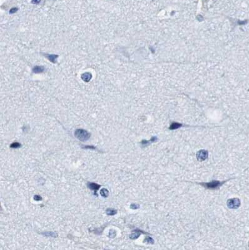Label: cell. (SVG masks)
<instances>
[{
    "label": "cell",
    "mask_w": 249,
    "mask_h": 250,
    "mask_svg": "<svg viewBox=\"0 0 249 250\" xmlns=\"http://www.w3.org/2000/svg\"><path fill=\"white\" fill-rule=\"evenodd\" d=\"M74 135L78 140H80V141H82V142L86 141L90 137V134L87 131L82 129H76V131H74Z\"/></svg>",
    "instance_id": "obj_1"
},
{
    "label": "cell",
    "mask_w": 249,
    "mask_h": 250,
    "mask_svg": "<svg viewBox=\"0 0 249 250\" xmlns=\"http://www.w3.org/2000/svg\"><path fill=\"white\" fill-rule=\"evenodd\" d=\"M226 181H223V182H220V181H213L210 182V183H200L198 184L207 189H217L220 186H222Z\"/></svg>",
    "instance_id": "obj_2"
},
{
    "label": "cell",
    "mask_w": 249,
    "mask_h": 250,
    "mask_svg": "<svg viewBox=\"0 0 249 250\" xmlns=\"http://www.w3.org/2000/svg\"><path fill=\"white\" fill-rule=\"evenodd\" d=\"M227 206L231 209H237L240 206V201L238 198L230 199L227 201Z\"/></svg>",
    "instance_id": "obj_3"
},
{
    "label": "cell",
    "mask_w": 249,
    "mask_h": 250,
    "mask_svg": "<svg viewBox=\"0 0 249 250\" xmlns=\"http://www.w3.org/2000/svg\"><path fill=\"white\" fill-rule=\"evenodd\" d=\"M197 159L200 161H205V159H207L208 155V153L207 151L205 150H200L197 153Z\"/></svg>",
    "instance_id": "obj_4"
},
{
    "label": "cell",
    "mask_w": 249,
    "mask_h": 250,
    "mask_svg": "<svg viewBox=\"0 0 249 250\" xmlns=\"http://www.w3.org/2000/svg\"><path fill=\"white\" fill-rule=\"evenodd\" d=\"M141 233L143 234H149L148 233H146V232H143L141 230H136L133 231V233H132L130 235V238L132 239H137L139 237Z\"/></svg>",
    "instance_id": "obj_5"
},
{
    "label": "cell",
    "mask_w": 249,
    "mask_h": 250,
    "mask_svg": "<svg viewBox=\"0 0 249 250\" xmlns=\"http://www.w3.org/2000/svg\"><path fill=\"white\" fill-rule=\"evenodd\" d=\"M87 186H88V188L90 189L91 190H94V191H95V195L97 196V190H98L100 188V187H101L100 185L98 184H97V183L88 182V183H87Z\"/></svg>",
    "instance_id": "obj_6"
},
{
    "label": "cell",
    "mask_w": 249,
    "mask_h": 250,
    "mask_svg": "<svg viewBox=\"0 0 249 250\" xmlns=\"http://www.w3.org/2000/svg\"><path fill=\"white\" fill-rule=\"evenodd\" d=\"M44 55L46 57H47V58L52 63H56V60H57V58L58 57V55H49L45 53Z\"/></svg>",
    "instance_id": "obj_7"
},
{
    "label": "cell",
    "mask_w": 249,
    "mask_h": 250,
    "mask_svg": "<svg viewBox=\"0 0 249 250\" xmlns=\"http://www.w3.org/2000/svg\"><path fill=\"white\" fill-rule=\"evenodd\" d=\"M92 78V75L90 73L86 72V73H83L82 75V79L85 82H88Z\"/></svg>",
    "instance_id": "obj_8"
},
{
    "label": "cell",
    "mask_w": 249,
    "mask_h": 250,
    "mask_svg": "<svg viewBox=\"0 0 249 250\" xmlns=\"http://www.w3.org/2000/svg\"><path fill=\"white\" fill-rule=\"evenodd\" d=\"M45 70V68L41 66H36L33 68V71L35 73H40L43 72Z\"/></svg>",
    "instance_id": "obj_9"
},
{
    "label": "cell",
    "mask_w": 249,
    "mask_h": 250,
    "mask_svg": "<svg viewBox=\"0 0 249 250\" xmlns=\"http://www.w3.org/2000/svg\"><path fill=\"white\" fill-rule=\"evenodd\" d=\"M41 234H43V236H48V237H57L58 236V234L55 233V232L53 231H47V232H44V233H42Z\"/></svg>",
    "instance_id": "obj_10"
},
{
    "label": "cell",
    "mask_w": 249,
    "mask_h": 250,
    "mask_svg": "<svg viewBox=\"0 0 249 250\" xmlns=\"http://www.w3.org/2000/svg\"><path fill=\"white\" fill-rule=\"evenodd\" d=\"M106 213L108 216H114L117 213V210L113 208H108L106 210Z\"/></svg>",
    "instance_id": "obj_11"
},
{
    "label": "cell",
    "mask_w": 249,
    "mask_h": 250,
    "mask_svg": "<svg viewBox=\"0 0 249 250\" xmlns=\"http://www.w3.org/2000/svg\"><path fill=\"white\" fill-rule=\"evenodd\" d=\"M182 123H177V122H174V123H171V125H170V127H169L170 130H175V129H177L181 127L182 126Z\"/></svg>",
    "instance_id": "obj_12"
},
{
    "label": "cell",
    "mask_w": 249,
    "mask_h": 250,
    "mask_svg": "<svg viewBox=\"0 0 249 250\" xmlns=\"http://www.w3.org/2000/svg\"><path fill=\"white\" fill-rule=\"evenodd\" d=\"M100 195L103 198H107L109 195V191L106 188L101 189L100 190Z\"/></svg>",
    "instance_id": "obj_13"
},
{
    "label": "cell",
    "mask_w": 249,
    "mask_h": 250,
    "mask_svg": "<svg viewBox=\"0 0 249 250\" xmlns=\"http://www.w3.org/2000/svg\"><path fill=\"white\" fill-rule=\"evenodd\" d=\"M21 147V144L18 142H13V143L10 145V147L13 148V149H17V148H19Z\"/></svg>",
    "instance_id": "obj_14"
},
{
    "label": "cell",
    "mask_w": 249,
    "mask_h": 250,
    "mask_svg": "<svg viewBox=\"0 0 249 250\" xmlns=\"http://www.w3.org/2000/svg\"><path fill=\"white\" fill-rule=\"evenodd\" d=\"M83 149H93V150H97V147L93 146H86L85 147H82Z\"/></svg>",
    "instance_id": "obj_15"
},
{
    "label": "cell",
    "mask_w": 249,
    "mask_h": 250,
    "mask_svg": "<svg viewBox=\"0 0 249 250\" xmlns=\"http://www.w3.org/2000/svg\"><path fill=\"white\" fill-rule=\"evenodd\" d=\"M116 236V232L115 230H110V232H109V237L110 238H114Z\"/></svg>",
    "instance_id": "obj_16"
},
{
    "label": "cell",
    "mask_w": 249,
    "mask_h": 250,
    "mask_svg": "<svg viewBox=\"0 0 249 250\" xmlns=\"http://www.w3.org/2000/svg\"><path fill=\"white\" fill-rule=\"evenodd\" d=\"M130 207H131L132 209H136L139 208L140 206L138 205V204H132L131 206H130Z\"/></svg>",
    "instance_id": "obj_17"
},
{
    "label": "cell",
    "mask_w": 249,
    "mask_h": 250,
    "mask_svg": "<svg viewBox=\"0 0 249 250\" xmlns=\"http://www.w3.org/2000/svg\"><path fill=\"white\" fill-rule=\"evenodd\" d=\"M34 199L36 201H41L42 200V198H41L40 196H38V195H35L34 196Z\"/></svg>",
    "instance_id": "obj_18"
},
{
    "label": "cell",
    "mask_w": 249,
    "mask_h": 250,
    "mask_svg": "<svg viewBox=\"0 0 249 250\" xmlns=\"http://www.w3.org/2000/svg\"><path fill=\"white\" fill-rule=\"evenodd\" d=\"M145 241H147L148 243H153V239L151 237H148L145 239Z\"/></svg>",
    "instance_id": "obj_19"
},
{
    "label": "cell",
    "mask_w": 249,
    "mask_h": 250,
    "mask_svg": "<svg viewBox=\"0 0 249 250\" xmlns=\"http://www.w3.org/2000/svg\"><path fill=\"white\" fill-rule=\"evenodd\" d=\"M18 8H11L10 10H9V13H11V14H13V13H16L17 11H18Z\"/></svg>",
    "instance_id": "obj_20"
},
{
    "label": "cell",
    "mask_w": 249,
    "mask_h": 250,
    "mask_svg": "<svg viewBox=\"0 0 249 250\" xmlns=\"http://www.w3.org/2000/svg\"><path fill=\"white\" fill-rule=\"evenodd\" d=\"M40 2H41V0H32L31 1L32 3L35 4H39Z\"/></svg>",
    "instance_id": "obj_21"
},
{
    "label": "cell",
    "mask_w": 249,
    "mask_h": 250,
    "mask_svg": "<svg viewBox=\"0 0 249 250\" xmlns=\"http://www.w3.org/2000/svg\"><path fill=\"white\" fill-rule=\"evenodd\" d=\"M247 23V20H245V21H238V23H239V24H246Z\"/></svg>",
    "instance_id": "obj_22"
},
{
    "label": "cell",
    "mask_w": 249,
    "mask_h": 250,
    "mask_svg": "<svg viewBox=\"0 0 249 250\" xmlns=\"http://www.w3.org/2000/svg\"></svg>",
    "instance_id": "obj_23"
}]
</instances>
